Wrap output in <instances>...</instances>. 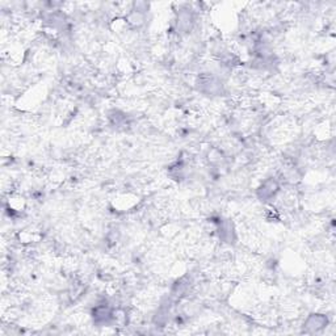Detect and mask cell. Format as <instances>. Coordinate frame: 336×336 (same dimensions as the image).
<instances>
[{
    "instance_id": "1",
    "label": "cell",
    "mask_w": 336,
    "mask_h": 336,
    "mask_svg": "<svg viewBox=\"0 0 336 336\" xmlns=\"http://www.w3.org/2000/svg\"><path fill=\"white\" fill-rule=\"evenodd\" d=\"M327 326V318L320 314H313L305 322V328L307 332H317Z\"/></svg>"
},
{
    "instance_id": "2",
    "label": "cell",
    "mask_w": 336,
    "mask_h": 336,
    "mask_svg": "<svg viewBox=\"0 0 336 336\" xmlns=\"http://www.w3.org/2000/svg\"><path fill=\"white\" fill-rule=\"evenodd\" d=\"M278 192V184L274 179H268L265 180L263 185L259 188L258 195L260 199L263 200H269Z\"/></svg>"
}]
</instances>
